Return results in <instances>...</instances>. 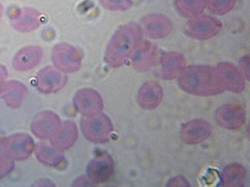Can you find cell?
<instances>
[{"mask_svg":"<svg viewBox=\"0 0 250 187\" xmlns=\"http://www.w3.org/2000/svg\"><path fill=\"white\" fill-rule=\"evenodd\" d=\"M2 7L1 5H0V18H1L2 15Z\"/></svg>","mask_w":250,"mask_h":187,"instance_id":"83f0119b","label":"cell"},{"mask_svg":"<svg viewBox=\"0 0 250 187\" xmlns=\"http://www.w3.org/2000/svg\"><path fill=\"white\" fill-rule=\"evenodd\" d=\"M114 168L111 156L106 151L97 150L95 158L88 165L87 176L94 183H105L113 176Z\"/></svg>","mask_w":250,"mask_h":187,"instance_id":"8992f818","label":"cell"},{"mask_svg":"<svg viewBox=\"0 0 250 187\" xmlns=\"http://www.w3.org/2000/svg\"><path fill=\"white\" fill-rule=\"evenodd\" d=\"M3 171H0V174Z\"/></svg>","mask_w":250,"mask_h":187,"instance_id":"f1b7e54d","label":"cell"},{"mask_svg":"<svg viewBox=\"0 0 250 187\" xmlns=\"http://www.w3.org/2000/svg\"><path fill=\"white\" fill-rule=\"evenodd\" d=\"M83 59L80 50L66 44L56 45L52 54V60L57 68L65 73H74L79 70Z\"/></svg>","mask_w":250,"mask_h":187,"instance_id":"5b68a950","label":"cell"},{"mask_svg":"<svg viewBox=\"0 0 250 187\" xmlns=\"http://www.w3.org/2000/svg\"><path fill=\"white\" fill-rule=\"evenodd\" d=\"M66 76L55 68L47 66L41 70L37 77L40 90L46 93L56 92L64 87Z\"/></svg>","mask_w":250,"mask_h":187,"instance_id":"5bb4252c","label":"cell"},{"mask_svg":"<svg viewBox=\"0 0 250 187\" xmlns=\"http://www.w3.org/2000/svg\"><path fill=\"white\" fill-rule=\"evenodd\" d=\"M83 134L90 141L97 143H105L109 140L113 131L110 119L104 114L85 116L81 121Z\"/></svg>","mask_w":250,"mask_h":187,"instance_id":"3957f363","label":"cell"},{"mask_svg":"<svg viewBox=\"0 0 250 187\" xmlns=\"http://www.w3.org/2000/svg\"><path fill=\"white\" fill-rule=\"evenodd\" d=\"M222 27L219 20L207 15H198L190 19L184 26V32L188 36L204 40L215 36Z\"/></svg>","mask_w":250,"mask_h":187,"instance_id":"277c9868","label":"cell"},{"mask_svg":"<svg viewBox=\"0 0 250 187\" xmlns=\"http://www.w3.org/2000/svg\"><path fill=\"white\" fill-rule=\"evenodd\" d=\"M212 131V128L209 122L203 119H195L183 124L181 137L188 144H197L209 137Z\"/></svg>","mask_w":250,"mask_h":187,"instance_id":"7c38bea8","label":"cell"},{"mask_svg":"<svg viewBox=\"0 0 250 187\" xmlns=\"http://www.w3.org/2000/svg\"><path fill=\"white\" fill-rule=\"evenodd\" d=\"M163 96V91L157 82L149 81L141 87L138 95L140 106L145 109L153 110L157 108Z\"/></svg>","mask_w":250,"mask_h":187,"instance_id":"2e32d148","label":"cell"},{"mask_svg":"<svg viewBox=\"0 0 250 187\" xmlns=\"http://www.w3.org/2000/svg\"><path fill=\"white\" fill-rule=\"evenodd\" d=\"M74 101L78 111L85 116L97 114L103 108L100 95L91 89H84L78 91Z\"/></svg>","mask_w":250,"mask_h":187,"instance_id":"8fae6325","label":"cell"},{"mask_svg":"<svg viewBox=\"0 0 250 187\" xmlns=\"http://www.w3.org/2000/svg\"><path fill=\"white\" fill-rule=\"evenodd\" d=\"M54 139L55 146L60 150H65L72 146L78 135L75 123L67 121L63 124Z\"/></svg>","mask_w":250,"mask_h":187,"instance_id":"d6986e66","label":"cell"},{"mask_svg":"<svg viewBox=\"0 0 250 187\" xmlns=\"http://www.w3.org/2000/svg\"><path fill=\"white\" fill-rule=\"evenodd\" d=\"M30 140L26 139L24 140H17L14 141L13 145L11 147L12 151L13 153L17 156H27L26 154H29L30 152L31 148L29 147L32 146L31 143H29Z\"/></svg>","mask_w":250,"mask_h":187,"instance_id":"cb8c5ba5","label":"cell"},{"mask_svg":"<svg viewBox=\"0 0 250 187\" xmlns=\"http://www.w3.org/2000/svg\"><path fill=\"white\" fill-rule=\"evenodd\" d=\"M143 31L135 23L120 27L113 36L105 56L107 63L112 67L123 66L132 57L142 40Z\"/></svg>","mask_w":250,"mask_h":187,"instance_id":"7a4b0ae2","label":"cell"},{"mask_svg":"<svg viewBox=\"0 0 250 187\" xmlns=\"http://www.w3.org/2000/svg\"><path fill=\"white\" fill-rule=\"evenodd\" d=\"M178 84L182 90L198 96H211L225 89L216 68L208 66L185 67L179 75Z\"/></svg>","mask_w":250,"mask_h":187,"instance_id":"6da1fadb","label":"cell"},{"mask_svg":"<svg viewBox=\"0 0 250 187\" xmlns=\"http://www.w3.org/2000/svg\"><path fill=\"white\" fill-rule=\"evenodd\" d=\"M239 64L243 70L245 76L248 80H250V56L245 55L241 58Z\"/></svg>","mask_w":250,"mask_h":187,"instance_id":"d4e9b609","label":"cell"},{"mask_svg":"<svg viewBox=\"0 0 250 187\" xmlns=\"http://www.w3.org/2000/svg\"><path fill=\"white\" fill-rule=\"evenodd\" d=\"M225 90L241 93L245 88V77L234 65L229 62L219 63L216 68Z\"/></svg>","mask_w":250,"mask_h":187,"instance_id":"30bf717a","label":"cell"},{"mask_svg":"<svg viewBox=\"0 0 250 187\" xmlns=\"http://www.w3.org/2000/svg\"><path fill=\"white\" fill-rule=\"evenodd\" d=\"M24 88L20 83L12 81L7 83L4 88V95L8 99L19 100L21 99Z\"/></svg>","mask_w":250,"mask_h":187,"instance_id":"7402d4cb","label":"cell"},{"mask_svg":"<svg viewBox=\"0 0 250 187\" xmlns=\"http://www.w3.org/2000/svg\"><path fill=\"white\" fill-rule=\"evenodd\" d=\"M186 60L184 55L176 52H169L159 58L157 74L162 79L170 80L178 75L184 69Z\"/></svg>","mask_w":250,"mask_h":187,"instance_id":"ba28073f","label":"cell"},{"mask_svg":"<svg viewBox=\"0 0 250 187\" xmlns=\"http://www.w3.org/2000/svg\"><path fill=\"white\" fill-rule=\"evenodd\" d=\"M247 177V171L243 166L238 163L227 165L222 174L225 187H243Z\"/></svg>","mask_w":250,"mask_h":187,"instance_id":"ac0fdd59","label":"cell"},{"mask_svg":"<svg viewBox=\"0 0 250 187\" xmlns=\"http://www.w3.org/2000/svg\"><path fill=\"white\" fill-rule=\"evenodd\" d=\"M142 31L149 37L160 39L169 35L173 29V23L167 16L153 14L145 16L142 20Z\"/></svg>","mask_w":250,"mask_h":187,"instance_id":"9c48e42d","label":"cell"},{"mask_svg":"<svg viewBox=\"0 0 250 187\" xmlns=\"http://www.w3.org/2000/svg\"><path fill=\"white\" fill-rule=\"evenodd\" d=\"M102 5L111 11H125L132 5V0H101Z\"/></svg>","mask_w":250,"mask_h":187,"instance_id":"603a6c76","label":"cell"},{"mask_svg":"<svg viewBox=\"0 0 250 187\" xmlns=\"http://www.w3.org/2000/svg\"><path fill=\"white\" fill-rule=\"evenodd\" d=\"M246 117L243 108L235 103L226 104L218 108L216 112V119L219 126L230 130L241 129Z\"/></svg>","mask_w":250,"mask_h":187,"instance_id":"52a82bcc","label":"cell"},{"mask_svg":"<svg viewBox=\"0 0 250 187\" xmlns=\"http://www.w3.org/2000/svg\"><path fill=\"white\" fill-rule=\"evenodd\" d=\"M42 49L38 46H28L20 50L13 59V66L16 70L26 71L37 66L42 58Z\"/></svg>","mask_w":250,"mask_h":187,"instance_id":"9a60e30c","label":"cell"},{"mask_svg":"<svg viewBox=\"0 0 250 187\" xmlns=\"http://www.w3.org/2000/svg\"><path fill=\"white\" fill-rule=\"evenodd\" d=\"M168 187H189V183L182 176L173 178L168 183Z\"/></svg>","mask_w":250,"mask_h":187,"instance_id":"484cf974","label":"cell"},{"mask_svg":"<svg viewBox=\"0 0 250 187\" xmlns=\"http://www.w3.org/2000/svg\"><path fill=\"white\" fill-rule=\"evenodd\" d=\"M179 14L186 18H192L200 15L205 10L207 0H175Z\"/></svg>","mask_w":250,"mask_h":187,"instance_id":"ffe728a7","label":"cell"},{"mask_svg":"<svg viewBox=\"0 0 250 187\" xmlns=\"http://www.w3.org/2000/svg\"><path fill=\"white\" fill-rule=\"evenodd\" d=\"M7 75V71L5 68L0 65V82H1Z\"/></svg>","mask_w":250,"mask_h":187,"instance_id":"4316f807","label":"cell"},{"mask_svg":"<svg viewBox=\"0 0 250 187\" xmlns=\"http://www.w3.org/2000/svg\"><path fill=\"white\" fill-rule=\"evenodd\" d=\"M237 0H208V9L213 14L222 16L230 12L235 6Z\"/></svg>","mask_w":250,"mask_h":187,"instance_id":"44dd1931","label":"cell"},{"mask_svg":"<svg viewBox=\"0 0 250 187\" xmlns=\"http://www.w3.org/2000/svg\"><path fill=\"white\" fill-rule=\"evenodd\" d=\"M158 55L154 44L148 40H142L132 56L133 65L139 71H149L156 64Z\"/></svg>","mask_w":250,"mask_h":187,"instance_id":"4fadbf2b","label":"cell"},{"mask_svg":"<svg viewBox=\"0 0 250 187\" xmlns=\"http://www.w3.org/2000/svg\"><path fill=\"white\" fill-rule=\"evenodd\" d=\"M10 18L12 26L19 31H33L41 24L40 14L33 9L16 10L14 13L11 14Z\"/></svg>","mask_w":250,"mask_h":187,"instance_id":"e0dca14e","label":"cell"}]
</instances>
